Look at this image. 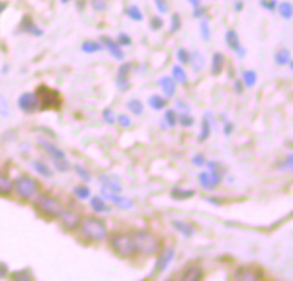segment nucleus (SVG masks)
Returning a JSON list of instances; mask_svg holds the SVG:
<instances>
[{
  "label": "nucleus",
  "instance_id": "nucleus-1",
  "mask_svg": "<svg viewBox=\"0 0 293 281\" xmlns=\"http://www.w3.org/2000/svg\"><path fill=\"white\" fill-rule=\"evenodd\" d=\"M81 226L82 233L91 240H103V238H106V233H108L106 223L100 218H94V216H89L84 221H81Z\"/></svg>",
  "mask_w": 293,
  "mask_h": 281
},
{
  "label": "nucleus",
  "instance_id": "nucleus-2",
  "mask_svg": "<svg viewBox=\"0 0 293 281\" xmlns=\"http://www.w3.org/2000/svg\"><path fill=\"white\" fill-rule=\"evenodd\" d=\"M35 94L38 98V108H41V110L59 108V106L62 105L60 93L55 89H50L48 86H40Z\"/></svg>",
  "mask_w": 293,
  "mask_h": 281
},
{
  "label": "nucleus",
  "instance_id": "nucleus-3",
  "mask_svg": "<svg viewBox=\"0 0 293 281\" xmlns=\"http://www.w3.org/2000/svg\"><path fill=\"white\" fill-rule=\"evenodd\" d=\"M132 238H134L136 250H139V252L154 254L156 250H158V247H159L158 238H156L154 235L151 233V231H147V230H138Z\"/></svg>",
  "mask_w": 293,
  "mask_h": 281
},
{
  "label": "nucleus",
  "instance_id": "nucleus-4",
  "mask_svg": "<svg viewBox=\"0 0 293 281\" xmlns=\"http://www.w3.org/2000/svg\"><path fill=\"white\" fill-rule=\"evenodd\" d=\"M112 247L119 256L122 257H129L136 252V244H134V238L131 235H125V233H115L112 237Z\"/></svg>",
  "mask_w": 293,
  "mask_h": 281
},
{
  "label": "nucleus",
  "instance_id": "nucleus-5",
  "mask_svg": "<svg viewBox=\"0 0 293 281\" xmlns=\"http://www.w3.org/2000/svg\"><path fill=\"white\" fill-rule=\"evenodd\" d=\"M36 208L43 212V214L52 216V218H60V214H62V211H64L62 204H60L55 197H50V196H40L38 197Z\"/></svg>",
  "mask_w": 293,
  "mask_h": 281
},
{
  "label": "nucleus",
  "instance_id": "nucleus-6",
  "mask_svg": "<svg viewBox=\"0 0 293 281\" xmlns=\"http://www.w3.org/2000/svg\"><path fill=\"white\" fill-rule=\"evenodd\" d=\"M14 187L19 192V196H22L24 199H31V197L36 196L38 192V182L31 177H19L16 182H14Z\"/></svg>",
  "mask_w": 293,
  "mask_h": 281
},
{
  "label": "nucleus",
  "instance_id": "nucleus-7",
  "mask_svg": "<svg viewBox=\"0 0 293 281\" xmlns=\"http://www.w3.org/2000/svg\"><path fill=\"white\" fill-rule=\"evenodd\" d=\"M17 105H19V108H21L22 112L33 113L35 110H38V98H36V94H33V93L21 94V96H19Z\"/></svg>",
  "mask_w": 293,
  "mask_h": 281
},
{
  "label": "nucleus",
  "instance_id": "nucleus-8",
  "mask_svg": "<svg viewBox=\"0 0 293 281\" xmlns=\"http://www.w3.org/2000/svg\"><path fill=\"white\" fill-rule=\"evenodd\" d=\"M262 273L256 268H250V266H242L235 271L233 278L235 280H242V281H252V280H261Z\"/></svg>",
  "mask_w": 293,
  "mask_h": 281
},
{
  "label": "nucleus",
  "instance_id": "nucleus-9",
  "mask_svg": "<svg viewBox=\"0 0 293 281\" xmlns=\"http://www.w3.org/2000/svg\"><path fill=\"white\" fill-rule=\"evenodd\" d=\"M60 218H62V223L67 230H75L77 226H81V221H82L81 214H79L77 211H62Z\"/></svg>",
  "mask_w": 293,
  "mask_h": 281
},
{
  "label": "nucleus",
  "instance_id": "nucleus-10",
  "mask_svg": "<svg viewBox=\"0 0 293 281\" xmlns=\"http://www.w3.org/2000/svg\"><path fill=\"white\" fill-rule=\"evenodd\" d=\"M221 178L223 177L215 175V173H211V172H203V173H199V184L203 185V189H206V191H213V189H216L220 185Z\"/></svg>",
  "mask_w": 293,
  "mask_h": 281
},
{
  "label": "nucleus",
  "instance_id": "nucleus-11",
  "mask_svg": "<svg viewBox=\"0 0 293 281\" xmlns=\"http://www.w3.org/2000/svg\"><path fill=\"white\" fill-rule=\"evenodd\" d=\"M101 196H105L106 199L112 201L115 206L122 208V210H129V208L134 206V203H132L129 197H122L120 192H106V191H101Z\"/></svg>",
  "mask_w": 293,
  "mask_h": 281
},
{
  "label": "nucleus",
  "instance_id": "nucleus-12",
  "mask_svg": "<svg viewBox=\"0 0 293 281\" xmlns=\"http://www.w3.org/2000/svg\"><path fill=\"white\" fill-rule=\"evenodd\" d=\"M173 256H175V250H173V249H166L165 252H163L161 256H159L158 263H156V268H154V271H153V276L161 275V273L165 271V269L170 266V263H172Z\"/></svg>",
  "mask_w": 293,
  "mask_h": 281
},
{
  "label": "nucleus",
  "instance_id": "nucleus-13",
  "mask_svg": "<svg viewBox=\"0 0 293 281\" xmlns=\"http://www.w3.org/2000/svg\"><path fill=\"white\" fill-rule=\"evenodd\" d=\"M101 47L106 48L110 53H112L115 59H119V60H124L125 59V55H124V52L120 50V45L117 43V41H113L112 38H108V36H101Z\"/></svg>",
  "mask_w": 293,
  "mask_h": 281
},
{
  "label": "nucleus",
  "instance_id": "nucleus-14",
  "mask_svg": "<svg viewBox=\"0 0 293 281\" xmlns=\"http://www.w3.org/2000/svg\"><path fill=\"white\" fill-rule=\"evenodd\" d=\"M19 31L28 33V35H33V36H41V35H43V31H41V29L38 28L35 22H33V19L28 17V16L22 17V22H21V26H19Z\"/></svg>",
  "mask_w": 293,
  "mask_h": 281
},
{
  "label": "nucleus",
  "instance_id": "nucleus-15",
  "mask_svg": "<svg viewBox=\"0 0 293 281\" xmlns=\"http://www.w3.org/2000/svg\"><path fill=\"white\" fill-rule=\"evenodd\" d=\"M40 142V146H41V149H45L48 154L53 158V159H57V158H66V153H64L62 149H59V147L55 146V144H52V142H48L47 139H40L38 140Z\"/></svg>",
  "mask_w": 293,
  "mask_h": 281
},
{
  "label": "nucleus",
  "instance_id": "nucleus-16",
  "mask_svg": "<svg viewBox=\"0 0 293 281\" xmlns=\"http://www.w3.org/2000/svg\"><path fill=\"white\" fill-rule=\"evenodd\" d=\"M203 278V271H201L199 266H189L184 273H182V280L185 281H197Z\"/></svg>",
  "mask_w": 293,
  "mask_h": 281
},
{
  "label": "nucleus",
  "instance_id": "nucleus-17",
  "mask_svg": "<svg viewBox=\"0 0 293 281\" xmlns=\"http://www.w3.org/2000/svg\"><path fill=\"white\" fill-rule=\"evenodd\" d=\"M224 67V57L223 53H215L213 55V75H220Z\"/></svg>",
  "mask_w": 293,
  "mask_h": 281
},
{
  "label": "nucleus",
  "instance_id": "nucleus-18",
  "mask_svg": "<svg viewBox=\"0 0 293 281\" xmlns=\"http://www.w3.org/2000/svg\"><path fill=\"white\" fill-rule=\"evenodd\" d=\"M172 226L177 231H180L184 237H192L194 235V226L189 225V223H184V221H173Z\"/></svg>",
  "mask_w": 293,
  "mask_h": 281
},
{
  "label": "nucleus",
  "instance_id": "nucleus-19",
  "mask_svg": "<svg viewBox=\"0 0 293 281\" xmlns=\"http://www.w3.org/2000/svg\"><path fill=\"white\" fill-rule=\"evenodd\" d=\"M226 45L231 48L233 52H238L240 50V40H238V35L235 31H228L226 33Z\"/></svg>",
  "mask_w": 293,
  "mask_h": 281
},
{
  "label": "nucleus",
  "instance_id": "nucleus-20",
  "mask_svg": "<svg viewBox=\"0 0 293 281\" xmlns=\"http://www.w3.org/2000/svg\"><path fill=\"white\" fill-rule=\"evenodd\" d=\"M31 165H33V168H35L36 172L40 173V175H43V177H47V178H50V177L53 175V172H52L50 168H48L47 165H45L43 161H38V159H35V161H33Z\"/></svg>",
  "mask_w": 293,
  "mask_h": 281
},
{
  "label": "nucleus",
  "instance_id": "nucleus-21",
  "mask_svg": "<svg viewBox=\"0 0 293 281\" xmlns=\"http://www.w3.org/2000/svg\"><path fill=\"white\" fill-rule=\"evenodd\" d=\"M12 187H14V184L10 182L9 177L0 175V196H7V194H10Z\"/></svg>",
  "mask_w": 293,
  "mask_h": 281
},
{
  "label": "nucleus",
  "instance_id": "nucleus-22",
  "mask_svg": "<svg viewBox=\"0 0 293 281\" xmlns=\"http://www.w3.org/2000/svg\"><path fill=\"white\" fill-rule=\"evenodd\" d=\"M161 88H163V93H165L166 96H173L175 94V81L172 77H163L161 79Z\"/></svg>",
  "mask_w": 293,
  "mask_h": 281
},
{
  "label": "nucleus",
  "instance_id": "nucleus-23",
  "mask_svg": "<svg viewBox=\"0 0 293 281\" xmlns=\"http://www.w3.org/2000/svg\"><path fill=\"white\" fill-rule=\"evenodd\" d=\"M91 206H93V210L96 212H106L110 211V208L105 204L103 197H91Z\"/></svg>",
  "mask_w": 293,
  "mask_h": 281
},
{
  "label": "nucleus",
  "instance_id": "nucleus-24",
  "mask_svg": "<svg viewBox=\"0 0 293 281\" xmlns=\"http://www.w3.org/2000/svg\"><path fill=\"white\" fill-rule=\"evenodd\" d=\"M189 62H192V67H194V70H196V72H199V70L204 69V59H203V55H201V53L194 52Z\"/></svg>",
  "mask_w": 293,
  "mask_h": 281
},
{
  "label": "nucleus",
  "instance_id": "nucleus-25",
  "mask_svg": "<svg viewBox=\"0 0 293 281\" xmlns=\"http://www.w3.org/2000/svg\"><path fill=\"white\" fill-rule=\"evenodd\" d=\"M276 64H280V66H285V64L290 62V50L288 48H280V50L276 52Z\"/></svg>",
  "mask_w": 293,
  "mask_h": 281
},
{
  "label": "nucleus",
  "instance_id": "nucleus-26",
  "mask_svg": "<svg viewBox=\"0 0 293 281\" xmlns=\"http://www.w3.org/2000/svg\"><path fill=\"white\" fill-rule=\"evenodd\" d=\"M103 50V47H101V43H98V41H84L82 43V52L86 53H96V52H101Z\"/></svg>",
  "mask_w": 293,
  "mask_h": 281
},
{
  "label": "nucleus",
  "instance_id": "nucleus-27",
  "mask_svg": "<svg viewBox=\"0 0 293 281\" xmlns=\"http://www.w3.org/2000/svg\"><path fill=\"white\" fill-rule=\"evenodd\" d=\"M278 10H280V16L283 19H292V16H293V7L290 2H281L280 7H278Z\"/></svg>",
  "mask_w": 293,
  "mask_h": 281
},
{
  "label": "nucleus",
  "instance_id": "nucleus-28",
  "mask_svg": "<svg viewBox=\"0 0 293 281\" xmlns=\"http://www.w3.org/2000/svg\"><path fill=\"white\" fill-rule=\"evenodd\" d=\"M194 196V191H190V189H187V191H184V189H178L175 187L172 191V197L177 201H182V199H189V197Z\"/></svg>",
  "mask_w": 293,
  "mask_h": 281
},
{
  "label": "nucleus",
  "instance_id": "nucleus-29",
  "mask_svg": "<svg viewBox=\"0 0 293 281\" xmlns=\"http://www.w3.org/2000/svg\"><path fill=\"white\" fill-rule=\"evenodd\" d=\"M149 106L154 110H161L166 106V101L161 96H158V94H153V96H149Z\"/></svg>",
  "mask_w": 293,
  "mask_h": 281
},
{
  "label": "nucleus",
  "instance_id": "nucleus-30",
  "mask_svg": "<svg viewBox=\"0 0 293 281\" xmlns=\"http://www.w3.org/2000/svg\"><path fill=\"white\" fill-rule=\"evenodd\" d=\"M173 81H178L180 84H185L187 82V75H185V70L182 69L180 66L173 67Z\"/></svg>",
  "mask_w": 293,
  "mask_h": 281
},
{
  "label": "nucleus",
  "instance_id": "nucleus-31",
  "mask_svg": "<svg viewBox=\"0 0 293 281\" xmlns=\"http://www.w3.org/2000/svg\"><path fill=\"white\" fill-rule=\"evenodd\" d=\"M125 14H127L129 19H132V21H143V12L139 10L138 5H131L125 10Z\"/></svg>",
  "mask_w": 293,
  "mask_h": 281
},
{
  "label": "nucleus",
  "instance_id": "nucleus-32",
  "mask_svg": "<svg viewBox=\"0 0 293 281\" xmlns=\"http://www.w3.org/2000/svg\"><path fill=\"white\" fill-rule=\"evenodd\" d=\"M127 108L131 110L134 115H143V112H144V108H143V103H141L139 100H131L127 103Z\"/></svg>",
  "mask_w": 293,
  "mask_h": 281
},
{
  "label": "nucleus",
  "instance_id": "nucleus-33",
  "mask_svg": "<svg viewBox=\"0 0 293 281\" xmlns=\"http://www.w3.org/2000/svg\"><path fill=\"white\" fill-rule=\"evenodd\" d=\"M243 81H245L247 88H252V86H256V82H257V74L254 70H247L245 74H243Z\"/></svg>",
  "mask_w": 293,
  "mask_h": 281
},
{
  "label": "nucleus",
  "instance_id": "nucleus-34",
  "mask_svg": "<svg viewBox=\"0 0 293 281\" xmlns=\"http://www.w3.org/2000/svg\"><path fill=\"white\" fill-rule=\"evenodd\" d=\"M10 276H12V280H24V281L33 280V273L29 271V269H22V271H14Z\"/></svg>",
  "mask_w": 293,
  "mask_h": 281
},
{
  "label": "nucleus",
  "instance_id": "nucleus-35",
  "mask_svg": "<svg viewBox=\"0 0 293 281\" xmlns=\"http://www.w3.org/2000/svg\"><path fill=\"white\" fill-rule=\"evenodd\" d=\"M55 168L59 170V172H69L71 170V165H69V161H67L66 158H57L55 159Z\"/></svg>",
  "mask_w": 293,
  "mask_h": 281
},
{
  "label": "nucleus",
  "instance_id": "nucleus-36",
  "mask_svg": "<svg viewBox=\"0 0 293 281\" xmlns=\"http://www.w3.org/2000/svg\"><path fill=\"white\" fill-rule=\"evenodd\" d=\"M74 194L79 197V199H87V197L91 196L89 189H87L86 185H81V187H74Z\"/></svg>",
  "mask_w": 293,
  "mask_h": 281
},
{
  "label": "nucleus",
  "instance_id": "nucleus-37",
  "mask_svg": "<svg viewBox=\"0 0 293 281\" xmlns=\"http://www.w3.org/2000/svg\"><path fill=\"white\" fill-rule=\"evenodd\" d=\"M74 170H75V173H77V175L81 177L84 182H89V180H91V175H89V172H87V170L84 168V166H81V165H75V166H74Z\"/></svg>",
  "mask_w": 293,
  "mask_h": 281
},
{
  "label": "nucleus",
  "instance_id": "nucleus-38",
  "mask_svg": "<svg viewBox=\"0 0 293 281\" xmlns=\"http://www.w3.org/2000/svg\"><path fill=\"white\" fill-rule=\"evenodd\" d=\"M209 136V119L208 117H204L203 119V132H201L199 136V140H206Z\"/></svg>",
  "mask_w": 293,
  "mask_h": 281
},
{
  "label": "nucleus",
  "instance_id": "nucleus-39",
  "mask_svg": "<svg viewBox=\"0 0 293 281\" xmlns=\"http://www.w3.org/2000/svg\"><path fill=\"white\" fill-rule=\"evenodd\" d=\"M177 57H178V62H182V64H189V60H190V53L185 50V48H180V50L177 52Z\"/></svg>",
  "mask_w": 293,
  "mask_h": 281
},
{
  "label": "nucleus",
  "instance_id": "nucleus-40",
  "mask_svg": "<svg viewBox=\"0 0 293 281\" xmlns=\"http://www.w3.org/2000/svg\"><path fill=\"white\" fill-rule=\"evenodd\" d=\"M178 29H180V16L178 14H172V28H170V31L177 33Z\"/></svg>",
  "mask_w": 293,
  "mask_h": 281
},
{
  "label": "nucleus",
  "instance_id": "nucleus-41",
  "mask_svg": "<svg viewBox=\"0 0 293 281\" xmlns=\"http://www.w3.org/2000/svg\"><path fill=\"white\" fill-rule=\"evenodd\" d=\"M129 72H131V66L129 64H122L119 69V79H127Z\"/></svg>",
  "mask_w": 293,
  "mask_h": 281
},
{
  "label": "nucleus",
  "instance_id": "nucleus-42",
  "mask_svg": "<svg viewBox=\"0 0 293 281\" xmlns=\"http://www.w3.org/2000/svg\"><path fill=\"white\" fill-rule=\"evenodd\" d=\"M0 115H2V117L9 115V105H7L5 98H2V96H0Z\"/></svg>",
  "mask_w": 293,
  "mask_h": 281
},
{
  "label": "nucleus",
  "instance_id": "nucleus-43",
  "mask_svg": "<svg viewBox=\"0 0 293 281\" xmlns=\"http://www.w3.org/2000/svg\"><path fill=\"white\" fill-rule=\"evenodd\" d=\"M149 28L153 29V31H156V29H161L163 28V19L161 17H153L149 22Z\"/></svg>",
  "mask_w": 293,
  "mask_h": 281
},
{
  "label": "nucleus",
  "instance_id": "nucleus-44",
  "mask_svg": "<svg viewBox=\"0 0 293 281\" xmlns=\"http://www.w3.org/2000/svg\"><path fill=\"white\" fill-rule=\"evenodd\" d=\"M103 119H105V122L106 124H115V117H113V112L110 108H106V110H103Z\"/></svg>",
  "mask_w": 293,
  "mask_h": 281
},
{
  "label": "nucleus",
  "instance_id": "nucleus-45",
  "mask_svg": "<svg viewBox=\"0 0 293 281\" xmlns=\"http://www.w3.org/2000/svg\"><path fill=\"white\" fill-rule=\"evenodd\" d=\"M165 119H166V122L170 124V127H175V124H177V117H175L173 110H168V112L165 113Z\"/></svg>",
  "mask_w": 293,
  "mask_h": 281
},
{
  "label": "nucleus",
  "instance_id": "nucleus-46",
  "mask_svg": "<svg viewBox=\"0 0 293 281\" xmlns=\"http://www.w3.org/2000/svg\"><path fill=\"white\" fill-rule=\"evenodd\" d=\"M261 5L268 10H275L278 3H276V0H261Z\"/></svg>",
  "mask_w": 293,
  "mask_h": 281
},
{
  "label": "nucleus",
  "instance_id": "nucleus-47",
  "mask_svg": "<svg viewBox=\"0 0 293 281\" xmlns=\"http://www.w3.org/2000/svg\"><path fill=\"white\" fill-rule=\"evenodd\" d=\"M156 7H158V10L161 14H166L168 12V7H166V0H154Z\"/></svg>",
  "mask_w": 293,
  "mask_h": 281
},
{
  "label": "nucleus",
  "instance_id": "nucleus-48",
  "mask_svg": "<svg viewBox=\"0 0 293 281\" xmlns=\"http://www.w3.org/2000/svg\"><path fill=\"white\" fill-rule=\"evenodd\" d=\"M131 43H132L131 36H127L125 33H120V36H119V45H124V47H127V45H131Z\"/></svg>",
  "mask_w": 293,
  "mask_h": 281
},
{
  "label": "nucleus",
  "instance_id": "nucleus-49",
  "mask_svg": "<svg viewBox=\"0 0 293 281\" xmlns=\"http://www.w3.org/2000/svg\"><path fill=\"white\" fill-rule=\"evenodd\" d=\"M180 124L184 125V127H190V125L194 124V120H192V117H189L187 113H185V115H180Z\"/></svg>",
  "mask_w": 293,
  "mask_h": 281
},
{
  "label": "nucleus",
  "instance_id": "nucleus-50",
  "mask_svg": "<svg viewBox=\"0 0 293 281\" xmlns=\"http://www.w3.org/2000/svg\"><path fill=\"white\" fill-rule=\"evenodd\" d=\"M201 31H203V40L208 41L209 40V28H208V22L206 21L201 22Z\"/></svg>",
  "mask_w": 293,
  "mask_h": 281
},
{
  "label": "nucleus",
  "instance_id": "nucleus-51",
  "mask_svg": "<svg viewBox=\"0 0 293 281\" xmlns=\"http://www.w3.org/2000/svg\"><path fill=\"white\" fill-rule=\"evenodd\" d=\"M91 3H93V9L94 10H105L106 9V5H105L103 0H93Z\"/></svg>",
  "mask_w": 293,
  "mask_h": 281
},
{
  "label": "nucleus",
  "instance_id": "nucleus-52",
  "mask_svg": "<svg viewBox=\"0 0 293 281\" xmlns=\"http://www.w3.org/2000/svg\"><path fill=\"white\" fill-rule=\"evenodd\" d=\"M119 124L122 127H131V119L127 115H119Z\"/></svg>",
  "mask_w": 293,
  "mask_h": 281
},
{
  "label": "nucleus",
  "instance_id": "nucleus-53",
  "mask_svg": "<svg viewBox=\"0 0 293 281\" xmlns=\"http://www.w3.org/2000/svg\"><path fill=\"white\" fill-rule=\"evenodd\" d=\"M5 275H7V264L0 263V278H5Z\"/></svg>",
  "mask_w": 293,
  "mask_h": 281
},
{
  "label": "nucleus",
  "instance_id": "nucleus-54",
  "mask_svg": "<svg viewBox=\"0 0 293 281\" xmlns=\"http://www.w3.org/2000/svg\"><path fill=\"white\" fill-rule=\"evenodd\" d=\"M206 12V10L204 9H201V5L199 7H196V9H194V17H203V14Z\"/></svg>",
  "mask_w": 293,
  "mask_h": 281
},
{
  "label": "nucleus",
  "instance_id": "nucleus-55",
  "mask_svg": "<svg viewBox=\"0 0 293 281\" xmlns=\"http://www.w3.org/2000/svg\"><path fill=\"white\" fill-rule=\"evenodd\" d=\"M192 161L196 163V165H203L204 159H203V156H201V154H197V156H194V158H192Z\"/></svg>",
  "mask_w": 293,
  "mask_h": 281
},
{
  "label": "nucleus",
  "instance_id": "nucleus-56",
  "mask_svg": "<svg viewBox=\"0 0 293 281\" xmlns=\"http://www.w3.org/2000/svg\"><path fill=\"white\" fill-rule=\"evenodd\" d=\"M190 3H192V7L196 9V7H199L201 5V0H189Z\"/></svg>",
  "mask_w": 293,
  "mask_h": 281
},
{
  "label": "nucleus",
  "instance_id": "nucleus-57",
  "mask_svg": "<svg viewBox=\"0 0 293 281\" xmlns=\"http://www.w3.org/2000/svg\"><path fill=\"white\" fill-rule=\"evenodd\" d=\"M292 159H293L292 156H288V159H287V163H285V166H287V168H288V170H290V168H292Z\"/></svg>",
  "mask_w": 293,
  "mask_h": 281
},
{
  "label": "nucleus",
  "instance_id": "nucleus-58",
  "mask_svg": "<svg viewBox=\"0 0 293 281\" xmlns=\"http://www.w3.org/2000/svg\"><path fill=\"white\" fill-rule=\"evenodd\" d=\"M235 89H237V93H242V84H240V82H235Z\"/></svg>",
  "mask_w": 293,
  "mask_h": 281
},
{
  "label": "nucleus",
  "instance_id": "nucleus-59",
  "mask_svg": "<svg viewBox=\"0 0 293 281\" xmlns=\"http://www.w3.org/2000/svg\"><path fill=\"white\" fill-rule=\"evenodd\" d=\"M7 9V2H0V14H2V10Z\"/></svg>",
  "mask_w": 293,
  "mask_h": 281
},
{
  "label": "nucleus",
  "instance_id": "nucleus-60",
  "mask_svg": "<svg viewBox=\"0 0 293 281\" xmlns=\"http://www.w3.org/2000/svg\"><path fill=\"white\" fill-rule=\"evenodd\" d=\"M235 9H237V10H242V9H243V3H242V2H237V3H235Z\"/></svg>",
  "mask_w": 293,
  "mask_h": 281
},
{
  "label": "nucleus",
  "instance_id": "nucleus-61",
  "mask_svg": "<svg viewBox=\"0 0 293 281\" xmlns=\"http://www.w3.org/2000/svg\"><path fill=\"white\" fill-rule=\"evenodd\" d=\"M62 2H64V3H67V2H69V0H62Z\"/></svg>",
  "mask_w": 293,
  "mask_h": 281
}]
</instances>
